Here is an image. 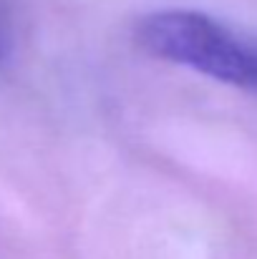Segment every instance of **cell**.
Returning a JSON list of instances; mask_svg holds the SVG:
<instances>
[{
  "instance_id": "6da1fadb",
  "label": "cell",
  "mask_w": 257,
  "mask_h": 259,
  "mask_svg": "<svg viewBox=\"0 0 257 259\" xmlns=\"http://www.w3.org/2000/svg\"><path fill=\"white\" fill-rule=\"evenodd\" d=\"M136 43L154 58L257 93V40L199 10H154L136 23Z\"/></svg>"
},
{
  "instance_id": "7a4b0ae2",
  "label": "cell",
  "mask_w": 257,
  "mask_h": 259,
  "mask_svg": "<svg viewBox=\"0 0 257 259\" xmlns=\"http://www.w3.org/2000/svg\"><path fill=\"white\" fill-rule=\"evenodd\" d=\"M5 51H8V46H5V35H3V30H0V58L5 56Z\"/></svg>"
}]
</instances>
